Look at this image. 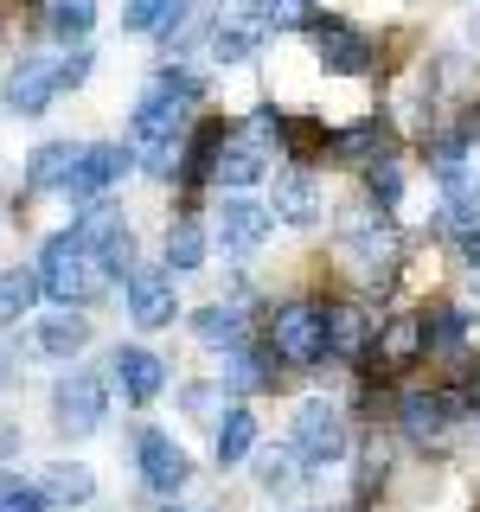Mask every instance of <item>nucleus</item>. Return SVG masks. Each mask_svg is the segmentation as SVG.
Listing matches in <instances>:
<instances>
[{
    "instance_id": "a878e982",
    "label": "nucleus",
    "mask_w": 480,
    "mask_h": 512,
    "mask_svg": "<svg viewBox=\"0 0 480 512\" xmlns=\"http://www.w3.org/2000/svg\"><path fill=\"white\" fill-rule=\"evenodd\" d=\"M448 199H442V218L448 224H474L480 218V167H461V173H448Z\"/></svg>"
},
{
    "instance_id": "6e6552de",
    "label": "nucleus",
    "mask_w": 480,
    "mask_h": 512,
    "mask_svg": "<svg viewBox=\"0 0 480 512\" xmlns=\"http://www.w3.org/2000/svg\"><path fill=\"white\" fill-rule=\"evenodd\" d=\"M135 461H141V487H154V493H180L186 480H192V461H186V448L167 436V429H141V442H135Z\"/></svg>"
},
{
    "instance_id": "c85d7f7f",
    "label": "nucleus",
    "mask_w": 480,
    "mask_h": 512,
    "mask_svg": "<svg viewBox=\"0 0 480 512\" xmlns=\"http://www.w3.org/2000/svg\"><path fill=\"white\" fill-rule=\"evenodd\" d=\"M218 148H224V122H199V128H192V141H186L180 173H186V180H205L212 160H218Z\"/></svg>"
},
{
    "instance_id": "412c9836",
    "label": "nucleus",
    "mask_w": 480,
    "mask_h": 512,
    "mask_svg": "<svg viewBox=\"0 0 480 512\" xmlns=\"http://www.w3.org/2000/svg\"><path fill=\"white\" fill-rule=\"evenodd\" d=\"M192 333H199L205 346H237L244 340V308H237V301H212V308L192 314Z\"/></svg>"
},
{
    "instance_id": "72a5a7b5",
    "label": "nucleus",
    "mask_w": 480,
    "mask_h": 512,
    "mask_svg": "<svg viewBox=\"0 0 480 512\" xmlns=\"http://www.w3.org/2000/svg\"><path fill=\"white\" fill-rule=\"evenodd\" d=\"M365 186H372V199H378V212H391L397 205V192H404V167H397L391 154L378 160V167H365Z\"/></svg>"
},
{
    "instance_id": "423d86ee",
    "label": "nucleus",
    "mask_w": 480,
    "mask_h": 512,
    "mask_svg": "<svg viewBox=\"0 0 480 512\" xmlns=\"http://www.w3.org/2000/svg\"><path fill=\"white\" fill-rule=\"evenodd\" d=\"M429 352V333H423V314H391V320H378V340L372 352H365V372H404V365H416Z\"/></svg>"
},
{
    "instance_id": "b1692460",
    "label": "nucleus",
    "mask_w": 480,
    "mask_h": 512,
    "mask_svg": "<svg viewBox=\"0 0 480 512\" xmlns=\"http://www.w3.org/2000/svg\"><path fill=\"white\" fill-rule=\"evenodd\" d=\"M45 288H39V269H0V320H20V314H32V301H39Z\"/></svg>"
},
{
    "instance_id": "aec40b11",
    "label": "nucleus",
    "mask_w": 480,
    "mask_h": 512,
    "mask_svg": "<svg viewBox=\"0 0 480 512\" xmlns=\"http://www.w3.org/2000/svg\"><path fill=\"white\" fill-rule=\"evenodd\" d=\"M250 448H256V416H250L244 404H231V410L218 416V436H212V455L224 461V468H231V461H244Z\"/></svg>"
},
{
    "instance_id": "ddd939ff",
    "label": "nucleus",
    "mask_w": 480,
    "mask_h": 512,
    "mask_svg": "<svg viewBox=\"0 0 480 512\" xmlns=\"http://www.w3.org/2000/svg\"><path fill=\"white\" fill-rule=\"evenodd\" d=\"M173 314H180L173 276L167 269H135V276H128V320H135V327H167Z\"/></svg>"
},
{
    "instance_id": "f3484780",
    "label": "nucleus",
    "mask_w": 480,
    "mask_h": 512,
    "mask_svg": "<svg viewBox=\"0 0 480 512\" xmlns=\"http://www.w3.org/2000/svg\"><path fill=\"white\" fill-rule=\"evenodd\" d=\"M327 154L340 160V167H378V160L391 154V148H384V122H378V116L352 122L346 135H333V141H327Z\"/></svg>"
},
{
    "instance_id": "2eb2a0df",
    "label": "nucleus",
    "mask_w": 480,
    "mask_h": 512,
    "mask_svg": "<svg viewBox=\"0 0 480 512\" xmlns=\"http://www.w3.org/2000/svg\"><path fill=\"white\" fill-rule=\"evenodd\" d=\"M372 340H378V314L352 308V301L327 308V352H333V359H365Z\"/></svg>"
},
{
    "instance_id": "37998d69",
    "label": "nucleus",
    "mask_w": 480,
    "mask_h": 512,
    "mask_svg": "<svg viewBox=\"0 0 480 512\" xmlns=\"http://www.w3.org/2000/svg\"><path fill=\"white\" fill-rule=\"evenodd\" d=\"M167 512H180V506H167Z\"/></svg>"
},
{
    "instance_id": "7ed1b4c3",
    "label": "nucleus",
    "mask_w": 480,
    "mask_h": 512,
    "mask_svg": "<svg viewBox=\"0 0 480 512\" xmlns=\"http://www.w3.org/2000/svg\"><path fill=\"white\" fill-rule=\"evenodd\" d=\"M269 352H276L282 365H320L327 359V308H314V301H288V308L269 314Z\"/></svg>"
},
{
    "instance_id": "20e7f679",
    "label": "nucleus",
    "mask_w": 480,
    "mask_h": 512,
    "mask_svg": "<svg viewBox=\"0 0 480 512\" xmlns=\"http://www.w3.org/2000/svg\"><path fill=\"white\" fill-rule=\"evenodd\" d=\"M346 410L327 404V397H308V404L295 410V455L314 461V468H333V461L346 455Z\"/></svg>"
},
{
    "instance_id": "5701e85b",
    "label": "nucleus",
    "mask_w": 480,
    "mask_h": 512,
    "mask_svg": "<svg viewBox=\"0 0 480 512\" xmlns=\"http://www.w3.org/2000/svg\"><path fill=\"white\" fill-rule=\"evenodd\" d=\"M212 173L224 186H250V180H263V148L256 141H224L218 160H212Z\"/></svg>"
},
{
    "instance_id": "cd10ccee",
    "label": "nucleus",
    "mask_w": 480,
    "mask_h": 512,
    "mask_svg": "<svg viewBox=\"0 0 480 512\" xmlns=\"http://www.w3.org/2000/svg\"><path fill=\"white\" fill-rule=\"evenodd\" d=\"M167 263H173V276H186V269H205V231H199L192 218L167 224Z\"/></svg>"
},
{
    "instance_id": "393cba45",
    "label": "nucleus",
    "mask_w": 480,
    "mask_h": 512,
    "mask_svg": "<svg viewBox=\"0 0 480 512\" xmlns=\"http://www.w3.org/2000/svg\"><path fill=\"white\" fill-rule=\"evenodd\" d=\"M180 20H186V0H128V13H122L128 32H167V39Z\"/></svg>"
},
{
    "instance_id": "4be33fe9",
    "label": "nucleus",
    "mask_w": 480,
    "mask_h": 512,
    "mask_svg": "<svg viewBox=\"0 0 480 512\" xmlns=\"http://www.w3.org/2000/svg\"><path fill=\"white\" fill-rule=\"evenodd\" d=\"M39 346L52 352V359H71V352H84L90 346V320L77 314V308H64V314H52L39 327Z\"/></svg>"
},
{
    "instance_id": "1a4fd4ad",
    "label": "nucleus",
    "mask_w": 480,
    "mask_h": 512,
    "mask_svg": "<svg viewBox=\"0 0 480 512\" xmlns=\"http://www.w3.org/2000/svg\"><path fill=\"white\" fill-rule=\"evenodd\" d=\"M474 410V397L468 391H404L397 397V416H404V429L416 442H429V436H442L455 416H468Z\"/></svg>"
},
{
    "instance_id": "dca6fc26",
    "label": "nucleus",
    "mask_w": 480,
    "mask_h": 512,
    "mask_svg": "<svg viewBox=\"0 0 480 512\" xmlns=\"http://www.w3.org/2000/svg\"><path fill=\"white\" fill-rule=\"evenodd\" d=\"M77 160H84V148H77V141H45V148L26 160V186H32V192H71Z\"/></svg>"
},
{
    "instance_id": "f704fd0d",
    "label": "nucleus",
    "mask_w": 480,
    "mask_h": 512,
    "mask_svg": "<svg viewBox=\"0 0 480 512\" xmlns=\"http://www.w3.org/2000/svg\"><path fill=\"white\" fill-rule=\"evenodd\" d=\"M282 141H288V154H295V160H308L314 148H327V135H320L314 116H282Z\"/></svg>"
},
{
    "instance_id": "c756f323",
    "label": "nucleus",
    "mask_w": 480,
    "mask_h": 512,
    "mask_svg": "<svg viewBox=\"0 0 480 512\" xmlns=\"http://www.w3.org/2000/svg\"><path fill=\"white\" fill-rule=\"evenodd\" d=\"M423 333H429V352H448V359H455L461 340H468V320H461V308H429Z\"/></svg>"
},
{
    "instance_id": "f8f14e48",
    "label": "nucleus",
    "mask_w": 480,
    "mask_h": 512,
    "mask_svg": "<svg viewBox=\"0 0 480 512\" xmlns=\"http://www.w3.org/2000/svg\"><path fill=\"white\" fill-rule=\"evenodd\" d=\"M269 224H276V212H269V205H256V199H224V205H218V244L231 250V256H250V250H263Z\"/></svg>"
},
{
    "instance_id": "ea45409f",
    "label": "nucleus",
    "mask_w": 480,
    "mask_h": 512,
    "mask_svg": "<svg viewBox=\"0 0 480 512\" xmlns=\"http://www.w3.org/2000/svg\"><path fill=\"white\" fill-rule=\"evenodd\" d=\"M461 263L480 276V231H461Z\"/></svg>"
},
{
    "instance_id": "9d476101",
    "label": "nucleus",
    "mask_w": 480,
    "mask_h": 512,
    "mask_svg": "<svg viewBox=\"0 0 480 512\" xmlns=\"http://www.w3.org/2000/svg\"><path fill=\"white\" fill-rule=\"evenodd\" d=\"M109 378H116V391L128 404H154L160 384H167V365H160L148 346H116L109 352Z\"/></svg>"
},
{
    "instance_id": "7c9ffc66",
    "label": "nucleus",
    "mask_w": 480,
    "mask_h": 512,
    "mask_svg": "<svg viewBox=\"0 0 480 512\" xmlns=\"http://www.w3.org/2000/svg\"><path fill=\"white\" fill-rule=\"evenodd\" d=\"M224 384L250 397V391H269V384H276V372H269V365L256 359V352H244V346H237L231 359H224Z\"/></svg>"
},
{
    "instance_id": "f257e3e1",
    "label": "nucleus",
    "mask_w": 480,
    "mask_h": 512,
    "mask_svg": "<svg viewBox=\"0 0 480 512\" xmlns=\"http://www.w3.org/2000/svg\"><path fill=\"white\" fill-rule=\"evenodd\" d=\"M109 282H116V269H109L103 250H90L77 231L45 237V250H39V288L58 301V308H90Z\"/></svg>"
},
{
    "instance_id": "473e14b6",
    "label": "nucleus",
    "mask_w": 480,
    "mask_h": 512,
    "mask_svg": "<svg viewBox=\"0 0 480 512\" xmlns=\"http://www.w3.org/2000/svg\"><path fill=\"white\" fill-rule=\"evenodd\" d=\"M256 39H263V26H218L212 32V58L218 64H237V58L256 52Z\"/></svg>"
},
{
    "instance_id": "9b49d317",
    "label": "nucleus",
    "mask_w": 480,
    "mask_h": 512,
    "mask_svg": "<svg viewBox=\"0 0 480 512\" xmlns=\"http://www.w3.org/2000/svg\"><path fill=\"white\" fill-rule=\"evenodd\" d=\"M314 52H320L327 71H340V77L372 71V39H365V32H352L346 20H314Z\"/></svg>"
},
{
    "instance_id": "c9c22d12",
    "label": "nucleus",
    "mask_w": 480,
    "mask_h": 512,
    "mask_svg": "<svg viewBox=\"0 0 480 512\" xmlns=\"http://www.w3.org/2000/svg\"><path fill=\"white\" fill-rule=\"evenodd\" d=\"M180 404H186V416H199V423H218L224 416V384H186Z\"/></svg>"
},
{
    "instance_id": "4468645a",
    "label": "nucleus",
    "mask_w": 480,
    "mask_h": 512,
    "mask_svg": "<svg viewBox=\"0 0 480 512\" xmlns=\"http://www.w3.org/2000/svg\"><path fill=\"white\" fill-rule=\"evenodd\" d=\"M135 167V154L128 148H116V141H96V148H84V160H77V180H71V199H103L109 186L122 180V173Z\"/></svg>"
},
{
    "instance_id": "39448f33",
    "label": "nucleus",
    "mask_w": 480,
    "mask_h": 512,
    "mask_svg": "<svg viewBox=\"0 0 480 512\" xmlns=\"http://www.w3.org/2000/svg\"><path fill=\"white\" fill-rule=\"evenodd\" d=\"M103 410H109L103 378L71 372V378L52 384V423L64 429V436H90V429H103Z\"/></svg>"
},
{
    "instance_id": "f03ea898",
    "label": "nucleus",
    "mask_w": 480,
    "mask_h": 512,
    "mask_svg": "<svg viewBox=\"0 0 480 512\" xmlns=\"http://www.w3.org/2000/svg\"><path fill=\"white\" fill-rule=\"evenodd\" d=\"M199 90H205V84H199L192 71H173V64H167V71L148 84V96L135 103L128 135H135L148 154H154V148H173V135L186 128V103H199Z\"/></svg>"
},
{
    "instance_id": "a19ab883",
    "label": "nucleus",
    "mask_w": 480,
    "mask_h": 512,
    "mask_svg": "<svg viewBox=\"0 0 480 512\" xmlns=\"http://www.w3.org/2000/svg\"><path fill=\"white\" fill-rule=\"evenodd\" d=\"M0 384H7V359H0Z\"/></svg>"
},
{
    "instance_id": "a211bd4d",
    "label": "nucleus",
    "mask_w": 480,
    "mask_h": 512,
    "mask_svg": "<svg viewBox=\"0 0 480 512\" xmlns=\"http://www.w3.org/2000/svg\"><path fill=\"white\" fill-rule=\"evenodd\" d=\"M39 493H45V506H84V500H96V474L84 461H52L39 474Z\"/></svg>"
},
{
    "instance_id": "58836bf2",
    "label": "nucleus",
    "mask_w": 480,
    "mask_h": 512,
    "mask_svg": "<svg viewBox=\"0 0 480 512\" xmlns=\"http://www.w3.org/2000/svg\"><path fill=\"white\" fill-rule=\"evenodd\" d=\"M256 7H263V13H269V20H295V13H301V7H308V0H256Z\"/></svg>"
},
{
    "instance_id": "4c0bfd02",
    "label": "nucleus",
    "mask_w": 480,
    "mask_h": 512,
    "mask_svg": "<svg viewBox=\"0 0 480 512\" xmlns=\"http://www.w3.org/2000/svg\"><path fill=\"white\" fill-rule=\"evenodd\" d=\"M90 64H96L90 52H71V58L58 64V84H64V90H77V84H84V77H90Z\"/></svg>"
},
{
    "instance_id": "6ab92c4d",
    "label": "nucleus",
    "mask_w": 480,
    "mask_h": 512,
    "mask_svg": "<svg viewBox=\"0 0 480 512\" xmlns=\"http://www.w3.org/2000/svg\"><path fill=\"white\" fill-rule=\"evenodd\" d=\"M269 212H276L282 224H314V218H320V186H314V173H282Z\"/></svg>"
},
{
    "instance_id": "79ce46f5",
    "label": "nucleus",
    "mask_w": 480,
    "mask_h": 512,
    "mask_svg": "<svg viewBox=\"0 0 480 512\" xmlns=\"http://www.w3.org/2000/svg\"><path fill=\"white\" fill-rule=\"evenodd\" d=\"M474 404H480V378H474Z\"/></svg>"
},
{
    "instance_id": "e433bc0d",
    "label": "nucleus",
    "mask_w": 480,
    "mask_h": 512,
    "mask_svg": "<svg viewBox=\"0 0 480 512\" xmlns=\"http://www.w3.org/2000/svg\"><path fill=\"white\" fill-rule=\"evenodd\" d=\"M0 512H45L39 487H0Z\"/></svg>"
},
{
    "instance_id": "bb28decb",
    "label": "nucleus",
    "mask_w": 480,
    "mask_h": 512,
    "mask_svg": "<svg viewBox=\"0 0 480 512\" xmlns=\"http://www.w3.org/2000/svg\"><path fill=\"white\" fill-rule=\"evenodd\" d=\"M295 461H301L295 442H288V448H256V487H263V493H288L301 480Z\"/></svg>"
},
{
    "instance_id": "2f4dec72",
    "label": "nucleus",
    "mask_w": 480,
    "mask_h": 512,
    "mask_svg": "<svg viewBox=\"0 0 480 512\" xmlns=\"http://www.w3.org/2000/svg\"><path fill=\"white\" fill-rule=\"evenodd\" d=\"M96 26V0H52V32L58 39H84Z\"/></svg>"
},
{
    "instance_id": "0eeeda50",
    "label": "nucleus",
    "mask_w": 480,
    "mask_h": 512,
    "mask_svg": "<svg viewBox=\"0 0 480 512\" xmlns=\"http://www.w3.org/2000/svg\"><path fill=\"white\" fill-rule=\"evenodd\" d=\"M58 64H64V58H20V64L7 71V84H0V103H7L13 116H39V109L64 90V84H58Z\"/></svg>"
}]
</instances>
